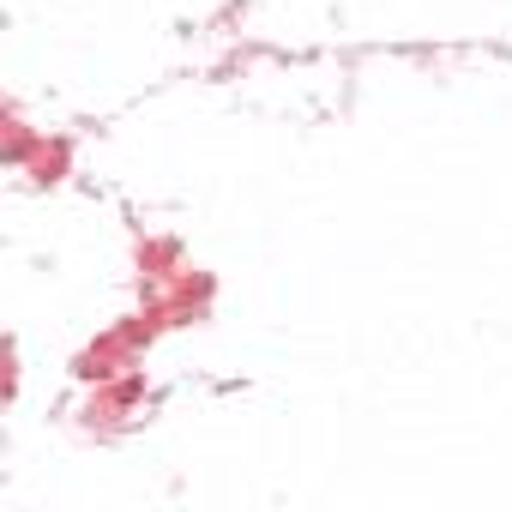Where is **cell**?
<instances>
[{
    "instance_id": "obj_1",
    "label": "cell",
    "mask_w": 512,
    "mask_h": 512,
    "mask_svg": "<svg viewBox=\"0 0 512 512\" xmlns=\"http://www.w3.org/2000/svg\"><path fill=\"white\" fill-rule=\"evenodd\" d=\"M19 169H25L37 187L61 181V175H67V139H49V133H37V139H31V151L19 157Z\"/></svg>"
}]
</instances>
